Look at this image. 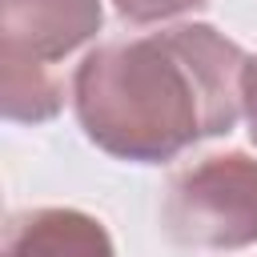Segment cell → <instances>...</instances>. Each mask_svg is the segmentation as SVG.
I'll use <instances>...</instances> for the list:
<instances>
[{
	"label": "cell",
	"instance_id": "3957f363",
	"mask_svg": "<svg viewBox=\"0 0 257 257\" xmlns=\"http://www.w3.org/2000/svg\"><path fill=\"white\" fill-rule=\"evenodd\" d=\"M161 225L189 249L257 245V161L229 149L177 169L161 197Z\"/></svg>",
	"mask_w": 257,
	"mask_h": 257
},
{
	"label": "cell",
	"instance_id": "6da1fadb",
	"mask_svg": "<svg viewBox=\"0 0 257 257\" xmlns=\"http://www.w3.org/2000/svg\"><path fill=\"white\" fill-rule=\"evenodd\" d=\"M245 68L241 44L213 24H177L84 52L72 72V108L100 153L161 165L237 124Z\"/></svg>",
	"mask_w": 257,
	"mask_h": 257
},
{
	"label": "cell",
	"instance_id": "277c9868",
	"mask_svg": "<svg viewBox=\"0 0 257 257\" xmlns=\"http://www.w3.org/2000/svg\"><path fill=\"white\" fill-rule=\"evenodd\" d=\"M0 257H116L108 229L68 205H44L24 209L4 229V253Z\"/></svg>",
	"mask_w": 257,
	"mask_h": 257
},
{
	"label": "cell",
	"instance_id": "8992f818",
	"mask_svg": "<svg viewBox=\"0 0 257 257\" xmlns=\"http://www.w3.org/2000/svg\"><path fill=\"white\" fill-rule=\"evenodd\" d=\"M245 120H249V137L257 145V56H249V68H245Z\"/></svg>",
	"mask_w": 257,
	"mask_h": 257
},
{
	"label": "cell",
	"instance_id": "5b68a950",
	"mask_svg": "<svg viewBox=\"0 0 257 257\" xmlns=\"http://www.w3.org/2000/svg\"><path fill=\"white\" fill-rule=\"evenodd\" d=\"M209 0H112L116 16L128 24H157L169 16H185L193 8H205Z\"/></svg>",
	"mask_w": 257,
	"mask_h": 257
},
{
	"label": "cell",
	"instance_id": "7a4b0ae2",
	"mask_svg": "<svg viewBox=\"0 0 257 257\" xmlns=\"http://www.w3.org/2000/svg\"><path fill=\"white\" fill-rule=\"evenodd\" d=\"M104 24L100 0H0V108L40 124L64 108L56 64Z\"/></svg>",
	"mask_w": 257,
	"mask_h": 257
}]
</instances>
